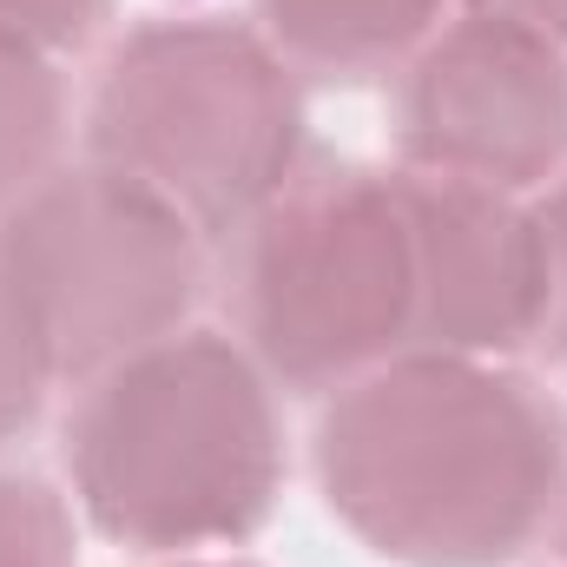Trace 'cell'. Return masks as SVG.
<instances>
[{
    "instance_id": "obj_12",
    "label": "cell",
    "mask_w": 567,
    "mask_h": 567,
    "mask_svg": "<svg viewBox=\"0 0 567 567\" xmlns=\"http://www.w3.org/2000/svg\"><path fill=\"white\" fill-rule=\"evenodd\" d=\"M106 13H113V0H0V27L47 47V53L86 47Z\"/></svg>"
},
{
    "instance_id": "obj_10",
    "label": "cell",
    "mask_w": 567,
    "mask_h": 567,
    "mask_svg": "<svg viewBox=\"0 0 567 567\" xmlns=\"http://www.w3.org/2000/svg\"><path fill=\"white\" fill-rule=\"evenodd\" d=\"M0 567H80L73 508L40 475L0 468Z\"/></svg>"
},
{
    "instance_id": "obj_11",
    "label": "cell",
    "mask_w": 567,
    "mask_h": 567,
    "mask_svg": "<svg viewBox=\"0 0 567 567\" xmlns=\"http://www.w3.org/2000/svg\"><path fill=\"white\" fill-rule=\"evenodd\" d=\"M53 383L60 377L47 363V343H40L20 290H13L7 265H0V442H13V435H27V429L40 423Z\"/></svg>"
},
{
    "instance_id": "obj_5",
    "label": "cell",
    "mask_w": 567,
    "mask_h": 567,
    "mask_svg": "<svg viewBox=\"0 0 567 567\" xmlns=\"http://www.w3.org/2000/svg\"><path fill=\"white\" fill-rule=\"evenodd\" d=\"M0 265L60 383H86L178 337L205 290V238L126 172L86 158L0 218Z\"/></svg>"
},
{
    "instance_id": "obj_6",
    "label": "cell",
    "mask_w": 567,
    "mask_h": 567,
    "mask_svg": "<svg viewBox=\"0 0 567 567\" xmlns=\"http://www.w3.org/2000/svg\"><path fill=\"white\" fill-rule=\"evenodd\" d=\"M403 172L488 192H542L567 172V47L462 13L435 27L396 86Z\"/></svg>"
},
{
    "instance_id": "obj_14",
    "label": "cell",
    "mask_w": 567,
    "mask_h": 567,
    "mask_svg": "<svg viewBox=\"0 0 567 567\" xmlns=\"http://www.w3.org/2000/svg\"><path fill=\"white\" fill-rule=\"evenodd\" d=\"M462 13H488V20L528 27V33L567 47V0H462Z\"/></svg>"
},
{
    "instance_id": "obj_9",
    "label": "cell",
    "mask_w": 567,
    "mask_h": 567,
    "mask_svg": "<svg viewBox=\"0 0 567 567\" xmlns=\"http://www.w3.org/2000/svg\"><path fill=\"white\" fill-rule=\"evenodd\" d=\"M60 53L20 40L0 27V218L60 172L66 145V80L53 66Z\"/></svg>"
},
{
    "instance_id": "obj_7",
    "label": "cell",
    "mask_w": 567,
    "mask_h": 567,
    "mask_svg": "<svg viewBox=\"0 0 567 567\" xmlns=\"http://www.w3.org/2000/svg\"><path fill=\"white\" fill-rule=\"evenodd\" d=\"M416 245V350L508 357L548 330V231L515 192L403 172Z\"/></svg>"
},
{
    "instance_id": "obj_15",
    "label": "cell",
    "mask_w": 567,
    "mask_h": 567,
    "mask_svg": "<svg viewBox=\"0 0 567 567\" xmlns=\"http://www.w3.org/2000/svg\"><path fill=\"white\" fill-rule=\"evenodd\" d=\"M172 567H251V561H185V555H178Z\"/></svg>"
},
{
    "instance_id": "obj_4",
    "label": "cell",
    "mask_w": 567,
    "mask_h": 567,
    "mask_svg": "<svg viewBox=\"0 0 567 567\" xmlns=\"http://www.w3.org/2000/svg\"><path fill=\"white\" fill-rule=\"evenodd\" d=\"M245 350L323 396L416 350V245L403 172L303 165L245 231Z\"/></svg>"
},
{
    "instance_id": "obj_2",
    "label": "cell",
    "mask_w": 567,
    "mask_h": 567,
    "mask_svg": "<svg viewBox=\"0 0 567 567\" xmlns=\"http://www.w3.org/2000/svg\"><path fill=\"white\" fill-rule=\"evenodd\" d=\"M80 515L140 555L251 542L284 488L271 377L218 330H178L80 383L66 416Z\"/></svg>"
},
{
    "instance_id": "obj_16",
    "label": "cell",
    "mask_w": 567,
    "mask_h": 567,
    "mask_svg": "<svg viewBox=\"0 0 567 567\" xmlns=\"http://www.w3.org/2000/svg\"><path fill=\"white\" fill-rule=\"evenodd\" d=\"M555 522H561V567H567V495H561V515Z\"/></svg>"
},
{
    "instance_id": "obj_3",
    "label": "cell",
    "mask_w": 567,
    "mask_h": 567,
    "mask_svg": "<svg viewBox=\"0 0 567 567\" xmlns=\"http://www.w3.org/2000/svg\"><path fill=\"white\" fill-rule=\"evenodd\" d=\"M86 158L165 198L205 245L251 231L303 172V93L258 27L145 20L86 100Z\"/></svg>"
},
{
    "instance_id": "obj_1",
    "label": "cell",
    "mask_w": 567,
    "mask_h": 567,
    "mask_svg": "<svg viewBox=\"0 0 567 567\" xmlns=\"http://www.w3.org/2000/svg\"><path fill=\"white\" fill-rule=\"evenodd\" d=\"M323 508L396 567H508L561 515L567 416L502 357L403 350L330 390Z\"/></svg>"
},
{
    "instance_id": "obj_13",
    "label": "cell",
    "mask_w": 567,
    "mask_h": 567,
    "mask_svg": "<svg viewBox=\"0 0 567 567\" xmlns=\"http://www.w3.org/2000/svg\"><path fill=\"white\" fill-rule=\"evenodd\" d=\"M542 212V231H548V271H555V297H548V330L542 343L555 350V363L567 370V172L548 185V205Z\"/></svg>"
},
{
    "instance_id": "obj_8",
    "label": "cell",
    "mask_w": 567,
    "mask_h": 567,
    "mask_svg": "<svg viewBox=\"0 0 567 567\" xmlns=\"http://www.w3.org/2000/svg\"><path fill=\"white\" fill-rule=\"evenodd\" d=\"M442 27V0H258V33L290 73L377 80L403 73Z\"/></svg>"
}]
</instances>
